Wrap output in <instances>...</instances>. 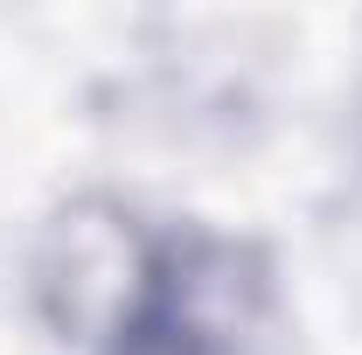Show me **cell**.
I'll return each instance as SVG.
<instances>
[{
    "label": "cell",
    "instance_id": "cell-1",
    "mask_svg": "<svg viewBox=\"0 0 362 355\" xmlns=\"http://www.w3.org/2000/svg\"><path fill=\"white\" fill-rule=\"evenodd\" d=\"M160 230H146L133 202L119 195H70L56 202L28 251V300L56 342L112 355L133 334L153 286H160Z\"/></svg>",
    "mask_w": 362,
    "mask_h": 355
},
{
    "label": "cell",
    "instance_id": "cell-2",
    "mask_svg": "<svg viewBox=\"0 0 362 355\" xmlns=\"http://www.w3.org/2000/svg\"><path fill=\"white\" fill-rule=\"evenodd\" d=\"M160 251H168V244H160ZM112 355H258V342L230 334V327L202 320V313H188L175 293H168V279H160V286H153L146 320H139V327H133Z\"/></svg>",
    "mask_w": 362,
    "mask_h": 355
}]
</instances>
